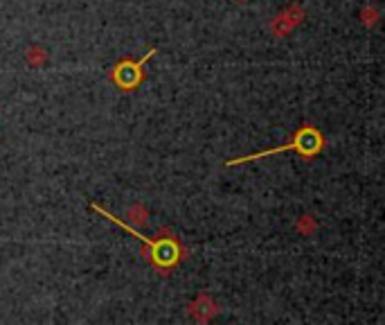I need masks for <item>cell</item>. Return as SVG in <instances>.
I'll use <instances>...</instances> for the list:
<instances>
[{"label":"cell","mask_w":385,"mask_h":325,"mask_svg":"<svg viewBox=\"0 0 385 325\" xmlns=\"http://www.w3.org/2000/svg\"><path fill=\"white\" fill-rule=\"evenodd\" d=\"M320 147H322V136L318 134V129H313V126H304V129H299V134L295 136V140H293L291 145H282V147L268 149V151L252 154V156H244V159L227 161L225 165H227V167L241 165V163L257 161V159H264V156H270V154H279V151H287V149H297V151H302L304 156H313V154H318V151H320Z\"/></svg>","instance_id":"obj_1"}]
</instances>
